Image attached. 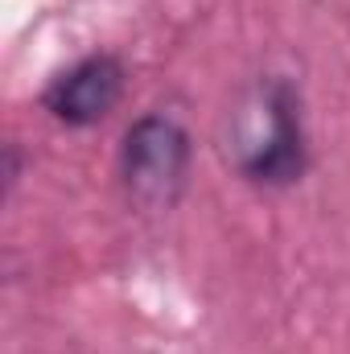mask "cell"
I'll return each instance as SVG.
<instances>
[{"instance_id": "cell-1", "label": "cell", "mask_w": 350, "mask_h": 354, "mask_svg": "<svg viewBox=\"0 0 350 354\" xmlns=\"http://www.w3.org/2000/svg\"><path fill=\"white\" fill-rule=\"evenodd\" d=\"M231 149L239 174L256 185L280 189L305 174V124H301V95L288 79L268 75L248 91L235 111Z\"/></svg>"}, {"instance_id": "cell-2", "label": "cell", "mask_w": 350, "mask_h": 354, "mask_svg": "<svg viewBox=\"0 0 350 354\" xmlns=\"http://www.w3.org/2000/svg\"><path fill=\"white\" fill-rule=\"evenodd\" d=\"M194 161V145L190 132L177 124L174 115L153 111L140 115L120 145V181L128 189V198L145 210H161L174 206L185 189Z\"/></svg>"}, {"instance_id": "cell-3", "label": "cell", "mask_w": 350, "mask_h": 354, "mask_svg": "<svg viewBox=\"0 0 350 354\" xmlns=\"http://www.w3.org/2000/svg\"><path fill=\"white\" fill-rule=\"evenodd\" d=\"M124 83L128 75L116 54H87L50 79V87L42 91V107L66 128H91L107 120L111 107L124 99Z\"/></svg>"}]
</instances>
